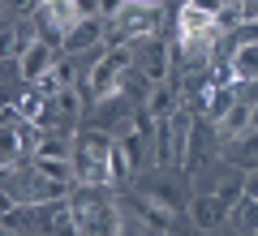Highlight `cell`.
<instances>
[{
	"label": "cell",
	"mask_w": 258,
	"mask_h": 236,
	"mask_svg": "<svg viewBox=\"0 0 258 236\" xmlns=\"http://www.w3.org/2000/svg\"><path fill=\"white\" fill-rule=\"evenodd\" d=\"M74 181L112 185L116 181V137L108 129H82L74 142Z\"/></svg>",
	"instance_id": "cell-1"
},
{
	"label": "cell",
	"mask_w": 258,
	"mask_h": 236,
	"mask_svg": "<svg viewBox=\"0 0 258 236\" xmlns=\"http://www.w3.org/2000/svg\"><path fill=\"white\" fill-rule=\"evenodd\" d=\"M69 206H74V219H78V236H120L125 232L120 206L108 198V185H78L69 193Z\"/></svg>",
	"instance_id": "cell-2"
},
{
	"label": "cell",
	"mask_w": 258,
	"mask_h": 236,
	"mask_svg": "<svg viewBox=\"0 0 258 236\" xmlns=\"http://www.w3.org/2000/svg\"><path fill=\"white\" fill-rule=\"evenodd\" d=\"M159 22H164V9L155 0H129L125 13H116L108 26V47H125V43H142V39L159 35Z\"/></svg>",
	"instance_id": "cell-3"
},
{
	"label": "cell",
	"mask_w": 258,
	"mask_h": 236,
	"mask_svg": "<svg viewBox=\"0 0 258 236\" xmlns=\"http://www.w3.org/2000/svg\"><path fill=\"white\" fill-rule=\"evenodd\" d=\"M30 232H39V236H78V219H74L69 198L30 206Z\"/></svg>",
	"instance_id": "cell-4"
},
{
	"label": "cell",
	"mask_w": 258,
	"mask_h": 236,
	"mask_svg": "<svg viewBox=\"0 0 258 236\" xmlns=\"http://www.w3.org/2000/svg\"><path fill=\"white\" fill-rule=\"evenodd\" d=\"M228 215H232V210L224 206V198H220L215 189L194 193V202H189V223L198 227V232H220V227L228 223Z\"/></svg>",
	"instance_id": "cell-5"
},
{
	"label": "cell",
	"mask_w": 258,
	"mask_h": 236,
	"mask_svg": "<svg viewBox=\"0 0 258 236\" xmlns=\"http://www.w3.org/2000/svg\"><path fill=\"white\" fill-rule=\"evenodd\" d=\"M168 60H172V56H168V43H164V39H155V35L142 39V47L134 52V69H138L151 86L168 82Z\"/></svg>",
	"instance_id": "cell-6"
},
{
	"label": "cell",
	"mask_w": 258,
	"mask_h": 236,
	"mask_svg": "<svg viewBox=\"0 0 258 236\" xmlns=\"http://www.w3.org/2000/svg\"><path fill=\"white\" fill-rule=\"evenodd\" d=\"M99 43H108V39H103V18H86V22H78V26L64 35L60 47L69 56H78V52H95Z\"/></svg>",
	"instance_id": "cell-7"
},
{
	"label": "cell",
	"mask_w": 258,
	"mask_h": 236,
	"mask_svg": "<svg viewBox=\"0 0 258 236\" xmlns=\"http://www.w3.org/2000/svg\"><path fill=\"white\" fill-rule=\"evenodd\" d=\"M215 193L224 198V206H228V210H237L241 202L249 198V172H245V168H237V164H224V176H220V185H215Z\"/></svg>",
	"instance_id": "cell-8"
},
{
	"label": "cell",
	"mask_w": 258,
	"mask_h": 236,
	"mask_svg": "<svg viewBox=\"0 0 258 236\" xmlns=\"http://www.w3.org/2000/svg\"><path fill=\"white\" fill-rule=\"evenodd\" d=\"M56 64V47L47 43V39H39L35 47H26V52H22V82H30L35 86L39 77H43L47 69H52Z\"/></svg>",
	"instance_id": "cell-9"
},
{
	"label": "cell",
	"mask_w": 258,
	"mask_h": 236,
	"mask_svg": "<svg viewBox=\"0 0 258 236\" xmlns=\"http://www.w3.org/2000/svg\"><path fill=\"white\" fill-rule=\"evenodd\" d=\"M9 112L22 120H35V125H43L47 120V95L39 91V86H22V95H13L9 99Z\"/></svg>",
	"instance_id": "cell-10"
},
{
	"label": "cell",
	"mask_w": 258,
	"mask_h": 236,
	"mask_svg": "<svg viewBox=\"0 0 258 236\" xmlns=\"http://www.w3.org/2000/svg\"><path fill=\"white\" fill-rule=\"evenodd\" d=\"M249 116H254V103H249V99H237L228 116H224V120H215V133H220V142L228 146L232 137L249 133Z\"/></svg>",
	"instance_id": "cell-11"
},
{
	"label": "cell",
	"mask_w": 258,
	"mask_h": 236,
	"mask_svg": "<svg viewBox=\"0 0 258 236\" xmlns=\"http://www.w3.org/2000/svg\"><path fill=\"white\" fill-rule=\"evenodd\" d=\"M224 150H228V164L245 168V172H258V129H249V133L232 137Z\"/></svg>",
	"instance_id": "cell-12"
},
{
	"label": "cell",
	"mask_w": 258,
	"mask_h": 236,
	"mask_svg": "<svg viewBox=\"0 0 258 236\" xmlns=\"http://www.w3.org/2000/svg\"><path fill=\"white\" fill-rule=\"evenodd\" d=\"M232 82H258V43H237L232 47Z\"/></svg>",
	"instance_id": "cell-13"
},
{
	"label": "cell",
	"mask_w": 258,
	"mask_h": 236,
	"mask_svg": "<svg viewBox=\"0 0 258 236\" xmlns=\"http://www.w3.org/2000/svg\"><path fill=\"white\" fill-rule=\"evenodd\" d=\"M138 215L147 219L155 232H168V227H172V206H168L159 193H138Z\"/></svg>",
	"instance_id": "cell-14"
},
{
	"label": "cell",
	"mask_w": 258,
	"mask_h": 236,
	"mask_svg": "<svg viewBox=\"0 0 258 236\" xmlns=\"http://www.w3.org/2000/svg\"><path fill=\"white\" fill-rule=\"evenodd\" d=\"M237 99H241V95L232 91V86H220V82H215L211 91L203 95V116H207V120H224V116L232 112V103H237Z\"/></svg>",
	"instance_id": "cell-15"
},
{
	"label": "cell",
	"mask_w": 258,
	"mask_h": 236,
	"mask_svg": "<svg viewBox=\"0 0 258 236\" xmlns=\"http://www.w3.org/2000/svg\"><path fill=\"white\" fill-rule=\"evenodd\" d=\"M215 26H220V18H211V13H203V9H194L189 0H185V9H181V39L215 35Z\"/></svg>",
	"instance_id": "cell-16"
},
{
	"label": "cell",
	"mask_w": 258,
	"mask_h": 236,
	"mask_svg": "<svg viewBox=\"0 0 258 236\" xmlns=\"http://www.w3.org/2000/svg\"><path fill=\"white\" fill-rule=\"evenodd\" d=\"M147 108L155 112L159 120H168L172 112H181V108H176V86H172V82H155V86L147 91Z\"/></svg>",
	"instance_id": "cell-17"
},
{
	"label": "cell",
	"mask_w": 258,
	"mask_h": 236,
	"mask_svg": "<svg viewBox=\"0 0 258 236\" xmlns=\"http://www.w3.org/2000/svg\"><path fill=\"white\" fill-rule=\"evenodd\" d=\"M232 219H237V227H241V232H249V236L258 232V198H254V193H249V198L241 202L237 210H232Z\"/></svg>",
	"instance_id": "cell-18"
},
{
	"label": "cell",
	"mask_w": 258,
	"mask_h": 236,
	"mask_svg": "<svg viewBox=\"0 0 258 236\" xmlns=\"http://www.w3.org/2000/svg\"><path fill=\"white\" fill-rule=\"evenodd\" d=\"M194 9H203V13H211V18H224V9H228V5H224V0H189Z\"/></svg>",
	"instance_id": "cell-19"
},
{
	"label": "cell",
	"mask_w": 258,
	"mask_h": 236,
	"mask_svg": "<svg viewBox=\"0 0 258 236\" xmlns=\"http://www.w3.org/2000/svg\"><path fill=\"white\" fill-rule=\"evenodd\" d=\"M74 5H78V18H103V9H99V0H74Z\"/></svg>",
	"instance_id": "cell-20"
},
{
	"label": "cell",
	"mask_w": 258,
	"mask_h": 236,
	"mask_svg": "<svg viewBox=\"0 0 258 236\" xmlns=\"http://www.w3.org/2000/svg\"><path fill=\"white\" fill-rule=\"evenodd\" d=\"M237 43H258V22H241L237 26Z\"/></svg>",
	"instance_id": "cell-21"
},
{
	"label": "cell",
	"mask_w": 258,
	"mask_h": 236,
	"mask_svg": "<svg viewBox=\"0 0 258 236\" xmlns=\"http://www.w3.org/2000/svg\"><path fill=\"white\" fill-rule=\"evenodd\" d=\"M125 5H129V0H99V9H103V22H112L116 13H125Z\"/></svg>",
	"instance_id": "cell-22"
},
{
	"label": "cell",
	"mask_w": 258,
	"mask_h": 236,
	"mask_svg": "<svg viewBox=\"0 0 258 236\" xmlns=\"http://www.w3.org/2000/svg\"><path fill=\"white\" fill-rule=\"evenodd\" d=\"M241 99H249V103H258V82H245V95Z\"/></svg>",
	"instance_id": "cell-23"
},
{
	"label": "cell",
	"mask_w": 258,
	"mask_h": 236,
	"mask_svg": "<svg viewBox=\"0 0 258 236\" xmlns=\"http://www.w3.org/2000/svg\"><path fill=\"white\" fill-rule=\"evenodd\" d=\"M120 236H155V232H142V227H125Z\"/></svg>",
	"instance_id": "cell-24"
},
{
	"label": "cell",
	"mask_w": 258,
	"mask_h": 236,
	"mask_svg": "<svg viewBox=\"0 0 258 236\" xmlns=\"http://www.w3.org/2000/svg\"><path fill=\"white\" fill-rule=\"evenodd\" d=\"M249 129H258V103H254V116H249Z\"/></svg>",
	"instance_id": "cell-25"
},
{
	"label": "cell",
	"mask_w": 258,
	"mask_h": 236,
	"mask_svg": "<svg viewBox=\"0 0 258 236\" xmlns=\"http://www.w3.org/2000/svg\"><path fill=\"white\" fill-rule=\"evenodd\" d=\"M224 5H232V9H237V5H241V0H224Z\"/></svg>",
	"instance_id": "cell-26"
},
{
	"label": "cell",
	"mask_w": 258,
	"mask_h": 236,
	"mask_svg": "<svg viewBox=\"0 0 258 236\" xmlns=\"http://www.w3.org/2000/svg\"><path fill=\"white\" fill-rule=\"evenodd\" d=\"M22 236H39V232H22Z\"/></svg>",
	"instance_id": "cell-27"
},
{
	"label": "cell",
	"mask_w": 258,
	"mask_h": 236,
	"mask_svg": "<svg viewBox=\"0 0 258 236\" xmlns=\"http://www.w3.org/2000/svg\"><path fill=\"white\" fill-rule=\"evenodd\" d=\"M155 236H168V232H155Z\"/></svg>",
	"instance_id": "cell-28"
},
{
	"label": "cell",
	"mask_w": 258,
	"mask_h": 236,
	"mask_svg": "<svg viewBox=\"0 0 258 236\" xmlns=\"http://www.w3.org/2000/svg\"><path fill=\"white\" fill-rule=\"evenodd\" d=\"M254 236H258V232H254Z\"/></svg>",
	"instance_id": "cell-29"
}]
</instances>
